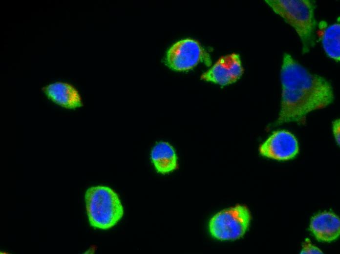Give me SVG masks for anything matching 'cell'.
<instances>
[{
    "label": "cell",
    "mask_w": 340,
    "mask_h": 254,
    "mask_svg": "<svg viewBox=\"0 0 340 254\" xmlns=\"http://www.w3.org/2000/svg\"><path fill=\"white\" fill-rule=\"evenodd\" d=\"M280 78L281 108L276 125L302 123L308 113L324 108L334 100L330 84L311 73L288 53L283 56Z\"/></svg>",
    "instance_id": "1"
},
{
    "label": "cell",
    "mask_w": 340,
    "mask_h": 254,
    "mask_svg": "<svg viewBox=\"0 0 340 254\" xmlns=\"http://www.w3.org/2000/svg\"><path fill=\"white\" fill-rule=\"evenodd\" d=\"M85 201L89 222L95 229H110L123 216L124 208L118 195L107 186L88 188L85 193Z\"/></svg>",
    "instance_id": "3"
},
{
    "label": "cell",
    "mask_w": 340,
    "mask_h": 254,
    "mask_svg": "<svg viewBox=\"0 0 340 254\" xmlns=\"http://www.w3.org/2000/svg\"><path fill=\"white\" fill-rule=\"evenodd\" d=\"M300 254H323V252L319 248L312 244L310 240L307 238L302 244Z\"/></svg>",
    "instance_id": "12"
},
{
    "label": "cell",
    "mask_w": 340,
    "mask_h": 254,
    "mask_svg": "<svg viewBox=\"0 0 340 254\" xmlns=\"http://www.w3.org/2000/svg\"><path fill=\"white\" fill-rule=\"evenodd\" d=\"M263 156L277 160H287L294 158L299 151L295 136L286 130L274 132L259 147Z\"/></svg>",
    "instance_id": "6"
},
{
    "label": "cell",
    "mask_w": 340,
    "mask_h": 254,
    "mask_svg": "<svg viewBox=\"0 0 340 254\" xmlns=\"http://www.w3.org/2000/svg\"><path fill=\"white\" fill-rule=\"evenodd\" d=\"M41 89L49 100L65 109H75L83 105L79 91L69 82L55 81L44 85Z\"/></svg>",
    "instance_id": "8"
},
{
    "label": "cell",
    "mask_w": 340,
    "mask_h": 254,
    "mask_svg": "<svg viewBox=\"0 0 340 254\" xmlns=\"http://www.w3.org/2000/svg\"><path fill=\"white\" fill-rule=\"evenodd\" d=\"M166 62L170 68L178 71L191 69L200 62L211 65L209 56L199 43L190 39L174 43L167 53Z\"/></svg>",
    "instance_id": "5"
},
{
    "label": "cell",
    "mask_w": 340,
    "mask_h": 254,
    "mask_svg": "<svg viewBox=\"0 0 340 254\" xmlns=\"http://www.w3.org/2000/svg\"><path fill=\"white\" fill-rule=\"evenodd\" d=\"M250 220L251 215L248 208L238 205L214 215L209 222L210 233L218 240H235L244 234Z\"/></svg>",
    "instance_id": "4"
},
{
    "label": "cell",
    "mask_w": 340,
    "mask_h": 254,
    "mask_svg": "<svg viewBox=\"0 0 340 254\" xmlns=\"http://www.w3.org/2000/svg\"><path fill=\"white\" fill-rule=\"evenodd\" d=\"M324 50L333 60H340V24L337 22L325 27L320 33Z\"/></svg>",
    "instance_id": "11"
},
{
    "label": "cell",
    "mask_w": 340,
    "mask_h": 254,
    "mask_svg": "<svg viewBox=\"0 0 340 254\" xmlns=\"http://www.w3.org/2000/svg\"><path fill=\"white\" fill-rule=\"evenodd\" d=\"M273 11L293 27L299 36L302 52L307 53L314 45L316 7L310 0H266Z\"/></svg>",
    "instance_id": "2"
},
{
    "label": "cell",
    "mask_w": 340,
    "mask_h": 254,
    "mask_svg": "<svg viewBox=\"0 0 340 254\" xmlns=\"http://www.w3.org/2000/svg\"><path fill=\"white\" fill-rule=\"evenodd\" d=\"M243 72L239 55L233 53L220 58L209 70L201 75V79L226 85L235 82Z\"/></svg>",
    "instance_id": "7"
},
{
    "label": "cell",
    "mask_w": 340,
    "mask_h": 254,
    "mask_svg": "<svg viewBox=\"0 0 340 254\" xmlns=\"http://www.w3.org/2000/svg\"><path fill=\"white\" fill-rule=\"evenodd\" d=\"M333 132L337 144L340 145V120H336L333 123Z\"/></svg>",
    "instance_id": "13"
},
{
    "label": "cell",
    "mask_w": 340,
    "mask_h": 254,
    "mask_svg": "<svg viewBox=\"0 0 340 254\" xmlns=\"http://www.w3.org/2000/svg\"><path fill=\"white\" fill-rule=\"evenodd\" d=\"M310 229L318 240L331 242L340 235V220L332 212H323L312 218Z\"/></svg>",
    "instance_id": "9"
},
{
    "label": "cell",
    "mask_w": 340,
    "mask_h": 254,
    "mask_svg": "<svg viewBox=\"0 0 340 254\" xmlns=\"http://www.w3.org/2000/svg\"><path fill=\"white\" fill-rule=\"evenodd\" d=\"M150 158L157 171L162 174L172 172L178 166L175 151L166 142L160 141L154 146L151 150Z\"/></svg>",
    "instance_id": "10"
}]
</instances>
